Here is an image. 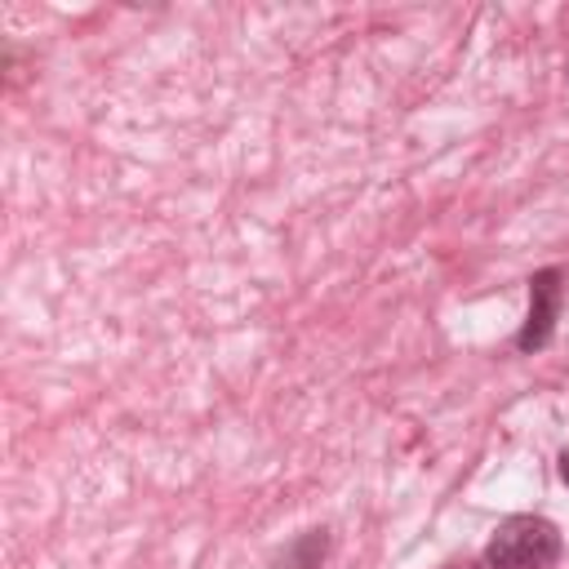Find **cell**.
I'll return each mask as SVG.
<instances>
[{
    "label": "cell",
    "instance_id": "cell-3",
    "mask_svg": "<svg viewBox=\"0 0 569 569\" xmlns=\"http://www.w3.org/2000/svg\"><path fill=\"white\" fill-rule=\"evenodd\" d=\"M325 551H329V533H325V529H307L302 538H293V542L276 556V569H320Z\"/></svg>",
    "mask_w": 569,
    "mask_h": 569
},
{
    "label": "cell",
    "instance_id": "cell-1",
    "mask_svg": "<svg viewBox=\"0 0 569 569\" xmlns=\"http://www.w3.org/2000/svg\"><path fill=\"white\" fill-rule=\"evenodd\" d=\"M560 529L547 516H507L489 547H485V565L489 569H551L560 560Z\"/></svg>",
    "mask_w": 569,
    "mask_h": 569
},
{
    "label": "cell",
    "instance_id": "cell-2",
    "mask_svg": "<svg viewBox=\"0 0 569 569\" xmlns=\"http://www.w3.org/2000/svg\"><path fill=\"white\" fill-rule=\"evenodd\" d=\"M560 298H565V284H560V271L556 267H542V271L529 276V316H525V325L516 333V347L525 356L551 342L556 320H560Z\"/></svg>",
    "mask_w": 569,
    "mask_h": 569
},
{
    "label": "cell",
    "instance_id": "cell-5",
    "mask_svg": "<svg viewBox=\"0 0 569 569\" xmlns=\"http://www.w3.org/2000/svg\"><path fill=\"white\" fill-rule=\"evenodd\" d=\"M445 569H476V565H445Z\"/></svg>",
    "mask_w": 569,
    "mask_h": 569
},
{
    "label": "cell",
    "instance_id": "cell-4",
    "mask_svg": "<svg viewBox=\"0 0 569 569\" xmlns=\"http://www.w3.org/2000/svg\"><path fill=\"white\" fill-rule=\"evenodd\" d=\"M560 480H565V485H569V449H565V453H560Z\"/></svg>",
    "mask_w": 569,
    "mask_h": 569
}]
</instances>
